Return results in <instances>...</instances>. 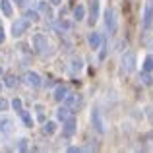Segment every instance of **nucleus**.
Instances as JSON below:
<instances>
[{
    "instance_id": "obj_27",
    "label": "nucleus",
    "mask_w": 153,
    "mask_h": 153,
    "mask_svg": "<svg viewBox=\"0 0 153 153\" xmlns=\"http://www.w3.org/2000/svg\"><path fill=\"white\" fill-rule=\"evenodd\" d=\"M6 39V33H4V27H0V43Z\"/></svg>"
},
{
    "instance_id": "obj_4",
    "label": "nucleus",
    "mask_w": 153,
    "mask_h": 153,
    "mask_svg": "<svg viewBox=\"0 0 153 153\" xmlns=\"http://www.w3.org/2000/svg\"><path fill=\"white\" fill-rule=\"evenodd\" d=\"M27 29H29V19L27 18L18 19V22L12 25V35H14V37H19V35H23Z\"/></svg>"
},
{
    "instance_id": "obj_15",
    "label": "nucleus",
    "mask_w": 153,
    "mask_h": 153,
    "mask_svg": "<svg viewBox=\"0 0 153 153\" xmlns=\"http://www.w3.org/2000/svg\"><path fill=\"white\" fill-rule=\"evenodd\" d=\"M74 18L78 19V22H79V19H83V18H85V8H83L82 4L74 8Z\"/></svg>"
},
{
    "instance_id": "obj_28",
    "label": "nucleus",
    "mask_w": 153,
    "mask_h": 153,
    "mask_svg": "<svg viewBox=\"0 0 153 153\" xmlns=\"http://www.w3.org/2000/svg\"><path fill=\"white\" fill-rule=\"evenodd\" d=\"M79 147H68V153H78Z\"/></svg>"
},
{
    "instance_id": "obj_8",
    "label": "nucleus",
    "mask_w": 153,
    "mask_h": 153,
    "mask_svg": "<svg viewBox=\"0 0 153 153\" xmlns=\"http://www.w3.org/2000/svg\"><path fill=\"white\" fill-rule=\"evenodd\" d=\"M153 22V2L146 4V10H143V27H149Z\"/></svg>"
},
{
    "instance_id": "obj_6",
    "label": "nucleus",
    "mask_w": 153,
    "mask_h": 153,
    "mask_svg": "<svg viewBox=\"0 0 153 153\" xmlns=\"http://www.w3.org/2000/svg\"><path fill=\"white\" fill-rule=\"evenodd\" d=\"M23 79H25V83L29 87H33V89H39V87H41V76H39L37 72H27V74L23 76Z\"/></svg>"
},
{
    "instance_id": "obj_2",
    "label": "nucleus",
    "mask_w": 153,
    "mask_h": 153,
    "mask_svg": "<svg viewBox=\"0 0 153 153\" xmlns=\"http://www.w3.org/2000/svg\"><path fill=\"white\" fill-rule=\"evenodd\" d=\"M105 27H107V31H111L112 35H114V33H116V29H118L114 8H107V10H105Z\"/></svg>"
},
{
    "instance_id": "obj_19",
    "label": "nucleus",
    "mask_w": 153,
    "mask_h": 153,
    "mask_svg": "<svg viewBox=\"0 0 153 153\" xmlns=\"http://www.w3.org/2000/svg\"><path fill=\"white\" fill-rule=\"evenodd\" d=\"M153 70V56H147L143 62V72H151Z\"/></svg>"
},
{
    "instance_id": "obj_7",
    "label": "nucleus",
    "mask_w": 153,
    "mask_h": 153,
    "mask_svg": "<svg viewBox=\"0 0 153 153\" xmlns=\"http://www.w3.org/2000/svg\"><path fill=\"white\" fill-rule=\"evenodd\" d=\"M0 132L4 136H12L14 134V120L12 118H2L0 120Z\"/></svg>"
},
{
    "instance_id": "obj_21",
    "label": "nucleus",
    "mask_w": 153,
    "mask_h": 153,
    "mask_svg": "<svg viewBox=\"0 0 153 153\" xmlns=\"http://www.w3.org/2000/svg\"><path fill=\"white\" fill-rule=\"evenodd\" d=\"M82 66H83V62L79 58H74V60H72V70H74V72H79V70H82Z\"/></svg>"
},
{
    "instance_id": "obj_30",
    "label": "nucleus",
    "mask_w": 153,
    "mask_h": 153,
    "mask_svg": "<svg viewBox=\"0 0 153 153\" xmlns=\"http://www.w3.org/2000/svg\"><path fill=\"white\" fill-rule=\"evenodd\" d=\"M14 2H16V4H23V2H25V0H14Z\"/></svg>"
},
{
    "instance_id": "obj_5",
    "label": "nucleus",
    "mask_w": 153,
    "mask_h": 153,
    "mask_svg": "<svg viewBox=\"0 0 153 153\" xmlns=\"http://www.w3.org/2000/svg\"><path fill=\"white\" fill-rule=\"evenodd\" d=\"M91 122H93V128L99 132V134H105V122H103L101 112H99L97 108H93V111H91Z\"/></svg>"
},
{
    "instance_id": "obj_16",
    "label": "nucleus",
    "mask_w": 153,
    "mask_h": 153,
    "mask_svg": "<svg viewBox=\"0 0 153 153\" xmlns=\"http://www.w3.org/2000/svg\"><path fill=\"white\" fill-rule=\"evenodd\" d=\"M43 132H45L47 136H52L56 132V124L54 122H45V126H43Z\"/></svg>"
},
{
    "instance_id": "obj_31",
    "label": "nucleus",
    "mask_w": 153,
    "mask_h": 153,
    "mask_svg": "<svg viewBox=\"0 0 153 153\" xmlns=\"http://www.w3.org/2000/svg\"><path fill=\"white\" fill-rule=\"evenodd\" d=\"M51 2H52V4H60V2H62V0H51Z\"/></svg>"
},
{
    "instance_id": "obj_9",
    "label": "nucleus",
    "mask_w": 153,
    "mask_h": 153,
    "mask_svg": "<svg viewBox=\"0 0 153 153\" xmlns=\"http://www.w3.org/2000/svg\"><path fill=\"white\" fill-rule=\"evenodd\" d=\"M99 18V0H91V6H89V23L93 25Z\"/></svg>"
},
{
    "instance_id": "obj_14",
    "label": "nucleus",
    "mask_w": 153,
    "mask_h": 153,
    "mask_svg": "<svg viewBox=\"0 0 153 153\" xmlns=\"http://www.w3.org/2000/svg\"><path fill=\"white\" fill-rule=\"evenodd\" d=\"M0 10H2L4 16L10 18V16H12V2H10V0H2V2H0Z\"/></svg>"
},
{
    "instance_id": "obj_22",
    "label": "nucleus",
    "mask_w": 153,
    "mask_h": 153,
    "mask_svg": "<svg viewBox=\"0 0 153 153\" xmlns=\"http://www.w3.org/2000/svg\"><path fill=\"white\" fill-rule=\"evenodd\" d=\"M142 82H143V85H151L153 83V78L149 76V72H143L142 74Z\"/></svg>"
},
{
    "instance_id": "obj_20",
    "label": "nucleus",
    "mask_w": 153,
    "mask_h": 153,
    "mask_svg": "<svg viewBox=\"0 0 153 153\" xmlns=\"http://www.w3.org/2000/svg\"><path fill=\"white\" fill-rule=\"evenodd\" d=\"M4 83H6V87H14V85H16V76L8 74L6 78H4Z\"/></svg>"
},
{
    "instance_id": "obj_23",
    "label": "nucleus",
    "mask_w": 153,
    "mask_h": 153,
    "mask_svg": "<svg viewBox=\"0 0 153 153\" xmlns=\"http://www.w3.org/2000/svg\"><path fill=\"white\" fill-rule=\"evenodd\" d=\"M25 18L29 19V22H39V14H37V12H33V10H29V12H27V14H25Z\"/></svg>"
},
{
    "instance_id": "obj_24",
    "label": "nucleus",
    "mask_w": 153,
    "mask_h": 153,
    "mask_svg": "<svg viewBox=\"0 0 153 153\" xmlns=\"http://www.w3.org/2000/svg\"><path fill=\"white\" fill-rule=\"evenodd\" d=\"M39 10H41V12H45L47 16H51V14H52V12H51V8L47 6V2H39Z\"/></svg>"
},
{
    "instance_id": "obj_3",
    "label": "nucleus",
    "mask_w": 153,
    "mask_h": 153,
    "mask_svg": "<svg viewBox=\"0 0 153 153\" xmlns=\"http://www.w3.org/2000/svg\"><path fill=\"white\" fill-rule=\"evenodd\" d=\"M122 70L126 72V74H132V72L136 70V54L134 52H126V54L122 56Z\"/></svg>"
},
{
    "instance_id": "obj_1",
    "label": "nucleus",
    "mask_w": 153,
    "mask_h": 153,
    "mask_svg": "<svg viewBox=\"0 0 153 153\" xmlns=\"http://www.w3.org/2000/svg\"><path fill=\"white\" fill-rule=\"evenodd\" d=\"M31 45H33V49L43 56H51L52 54V45L49 43V39H47L43 33H35L33 39H31Z\"/></svg>"
},
{
    "instance_id": "obj_13",
    "label": "nucleus",
    "mask_w": 153,
    "mask_h": 153,
    "mask_svg": "<svg viewBox=\"0 0 153 153\" xmlns=\"http://www.w3.org/2000/svg\"><path fill=\"white\" fill-rule=\"evenodd\" d=\"M66 95H68V89L64 85H58L54 89V99H56V101H64V99H66Z\"/></svg>"
},
{
    "instance_id": "obj_26",
    "label": "nucleus",
    "mask_w": 153,
    "mask_h": 153,
    "mask_svg": "<svg viewBox=\"0 0 153 153\" xmlns=\"http://www.w3.org/2000/svg\"><path fill=\"white\" fill-rule=\"evenodd\" d=\"M27 149V142L25 140H19V151H25Z\"/></svg>"
},
{
    "instance_id": "obj_10",
    "label": "nucleus",
    "mask_w": 153,
    "mask_h": 153,
    "mask_svg": "<svg viewBox=\"0 0 153 153\" xmlns=\"http://www.w3.org/2000/svg\"><path fill=\"white\" fill-rule=\"evenodd\" d=\"M87 43H89V47L93 51H97L99 47H101V35L99 33H89L87 35Z\"/></svg>"
},
{
    "instance_id": "obj_12",
    "label": "nucleus",
    "mask_w": 153,
    "mask_h": 153,
    "mask_svg": "<svg viewBox=\"0 0 153 153\" xmlns=\"http://www.w3.org/2000/svg\"><path fill=\"white\" fill-rule=\"evenodd\" d=\"M74 132H76V120L68 116V118L64 120V134H66V136H72Z\"/></svg>"
},
{
    "instance_id": "obj_18",
    "label": "nucleus",
    "mask_w": 153,
    "mask_h": 153,
    "mask_svg": "<svg viewBox=\"0 0 153 153\" xmlns=\"http://www.w3.org/2000/svg\"><path fill=\"white\" fill-rule=\"evenodd\" d=\"M19 114H22V120L25 122V126H33V118L29 116V112H27V111H23V108H22Z\"/></svg>"
},
{
    "instance_id": "obj_29",
    "label": "nucleus",
    "mask_w": 153,
    "mask_h": 153,
    "mask_svg": "<svg viewBox=\"0 0 153 153\" xmlns=\"http://www.w3.org/2000/svg\"><path fill=\"white\" fill-rule=\"evenodd\" d=\"M2 108H6V101H4V99H0V111H2Z\"/></svg>"
},
{
    "instance_id": "obj_17",
    "label": "nucleus",
    "mask_w": 153,
    "mask_h": 153,
    "mask_svg": "<svg viewBox=\"0 0 153 153\" xmlns=\"http://www.w3.org/2000/svg\"><path fill=\"white\" fill-rule=\"evenodd\" d=\"M56 116H58V120H66L68 116H70V108H68V107L58 108V111H56Z\"/></svg>"
},
{
    "instance_id": "obj_11",
    "label": "nucleus",
    "mask_w": 153,
    "mask_h": 153,
    "mask_svg": "<svg viewBox=\"0 0 153 153\" xmlns=\"http://www.w3.org/2000/svg\"><path fill=\"white\" fill-rule=\"evenodd\" d=\"M64 101H66L68 108H78L79 105H82V97H79V95H70V97H66Z\"/></svg>"
},
{
    "instance_id": "obj_25",
    "label": "nucleus",
    "mask_w": 153,
    "mask_h": 153,
    "mask_svg": "<svg viewBox=\"0 0 153 153\" xmlns=\"http://www.w3.org/2000/svg\"><path fill=\"white\" fill-rule=\"evenodd\" d=\"M12 107L19 112V111H22V101H19V99H14V101H12Z\"/></svg>"
}]
</instances>
